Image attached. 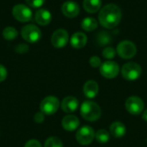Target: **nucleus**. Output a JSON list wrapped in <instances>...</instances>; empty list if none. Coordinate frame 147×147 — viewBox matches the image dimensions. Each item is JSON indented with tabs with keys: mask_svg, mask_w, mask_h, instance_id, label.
Here are the masks:
<instances>
[{
	"mask_svg": "<svg viewBox=\"0 0 147 147\" xmlns=\"http://www.w3.org/2000/svg\"><path fill=\"white\" fill-rule=\"evenodd\" d=\"M98 20L103 28H114L121 20V10L116 4L109 3L100 10Z\"/></svg>",
	"mask_w": 147,
	"mask_h": 147,
	"instance_id": "1",
	"label": "nucleus"
},
{
	"mask_svg": "<svg viewBox=\"0 0 147 147\" xmlns=\"http://www.w3.org/2000/svg\"><path fill=\"white\" fill-rule=\"evenodd\" d=\"M80 114L82 117L88 121H96L101 117L102 109L96 102L91 100H87L82 103L80 107Z\"/></svg>",
	"mask_w": 147,
	"mask_h": 147,
	"instance_id": "2",
	"label": "nucleus"
},
{
	"mask_svg": "<svg viewBox=\"0 0 147 147\" xmlns=\"http://www.w3.org/2000/svg\"><path fill=\"white\" fill-rule=\"evenodd\" d=\"M141 73H142L141 66L135 62L126 63L121 68L122 77L128 81L137 80L141 76Z\"/></svg>",
	"mask_w": 147,
	"mask_h": 147,
	"instance_id": "3",
	"label": "nucleus"
},
{
	"mask_svg": "<svg viewBox=\"0 0 147 147\" xmlns=\"http://www.w3.org/2000/svg\"><path fill=\"white\" fill-rule=\"evenodd\" d=\"M116 53L121 58L129 59L136 55L137 47L135 44L130 40H122L117 45Z\"/></svg>",
	"mask_w": 147,
	"mask_h": 147,
	"instance_id": "4",
	"label": "nucleus"
},
{
	"mask_svg": "<svg viewBox=\"0 0 147 147\" xmlns=\"http://www.w3.org/2000/svg\"><path fill=\"white\" fill-rule=\"evenodd\" d=\"M21 34L22 38L29 43L37 42L41 38L40 29L34 24H28L23 26L21 30Z\"/></svg>",
	"mask_w": 147,
	"mask_h": 147,
	"instance_id": "5",
	"label": "nucleus"
},
{
	"mask_svg": "<svg viewBox=\"0 0 147 147\" xmlns=\"http://www.w3.org/2000/svg\"><path fill=\"white\" fill-rule=\"evenodd\" d=\"M60 106L59 101L57 97L50 96H47L45 97L40 105V111L44 114V115H54L59 108Z\"/></svg>",
	"mask_w": 147,
	"mask_h": 147,
	"instance_id": "6",
	"label": "nucleus"
},
{
	"mask_svg": "<svg viewBox=\"0 0 147 147\" xmlns=\"http://www.w3.org/2000/svg\"><path fill=\"white\" fill-rule=\"evenodd\" d=\"M96 133L90 126H84L80 127L76 134L77 141L82 146H88L92 143L95 139Z\"/></svg>",
	"mask_w": 147,
	"mask_h": 147,
	"instance_id": "7",
	"label": "nucleus"
},
{
	"mask_svg": "<svg viewBox=\"0 0 147 147\" xmlns=\"http://www.w3.org/2000/svg\"><path fill=\"white\" fill-rule=\"evenodd\" d=\"M125 107H126L127 111L130 115H138L143 113L145 103L140 97L136 96H132L127 99L125 102Z\"/></svg>",
	"mask_w": 147,
	"mask_h": 147,
	"instance_id": "8",
	"label": "nucleus"
},
{
	"mask_svg": "<svg viewBox=\"0 0 147 147\" xmlns=\"http://www.w3.org/2000/svg\"><path fill=\"white\" fill-rule=\"evenodd\" d=\"M13 16L21 22H27L32 20V10L25 4H16L12 9Z\"/></svg>",
	"mask_w": 147,
	"mask_h": 147,
	"instance_id": "9",
	"label": "nucleus"
},
{
	"mask_svg": "<svg viewBox=\"0 0 147 147\" xmlns=\"http://www.w3.org/2000/svg\"><path fill=\"white\" fill-rule=\"evenodd\" d=\"M99 68L101 75L108 79H113L116 78L120 72V67L118 64L112 60L105 61L101 65Z\"/></svg>",
	"mask_w": 147,
	"mask_h": 147,
	"instance_id": "10",
	"label": "nucleus"
},
{
	"mask_svg": "<svg viewBox=\"0 0 147 147\" xmlns=\"http://www.w3.org/2000/svg\"><path fill=\"white\" fill-rule=\"evenodd\" d=\"M69 40L68 32L63 28L57 29L52 35L51 42L56 48H62L66 46Z\"/></svg>",
	"mask_w": 147,
	"mask_h": 147,
	"instance_id": "11",
	"label": "nucleus"
},
{
	"mask_svg": "<svg viewBox=\"0 0 147 147\" xmlns=\"http://www.w3.org/2000/svg\"><path fill=\"white\" fill-rule=\"evenodd\" d=\"M61 10L64 16L68 18L76 17L80 11V8L76 2L73 1H66L63 3L61 7Z\"/></svg>",
	"mask_w": 147,
	"mask_h": 147,
	"instance_id": "12",
	"label": "nucleus"
},
{
	"mask_svg": "<svg viewBox=\"0 0 147 147\" xmlns=\"http://www.w3.org/2000/svg\"><path fill=\"white\" fill-rule=\"evenodd\" d=\"M79 106L78 100L74 96H66L61 102V109L65 113L71 114L75 112Z\"/></svg>",
	"mask_w": 147,
	"mask_h": 147,
	"instance_id": "13",
	"label": "nucleus"
},
{
	"mask_svg": "<svg viewBox=\"0 0 147 147\" xmlns=\"http://www.w3.org/2000/svg\"><path fill=\"white\" fill-rule=\"evenodd\" d=\"M83 92L84 96L89 99L95 98L99 92V85L94 80H89L87 81L83 87Z\"/></svg>",
	"mask_w": 147,
	"mask_h": 147,
	"instance_id": "14",
	"label": "nucleus"
},
{
	"mask_svg": "<svg viewBox=\"0 0 147 147\" xmlns=\"http://www.w3.org/2000/svg\"><path fill=\"white\" fill-rule=\"evenodd\" d=\"M80 121L78 118L73 115H67L62 120V127L65 130L71 132L78 128Z\"/></svg>",
	"mask_w": 147,
	"mask_h": 147,
	"instance_id": "15",
	"label": "nucleus"
},
{
	"mask_svg": "<svg viewBox=\"0 0 147 147\" xmlns=\"http://www.w3.org/2000/svg\"><path fill=\"white\" fill-rule=\"evenodd\" d=\"M87 36L85 34L82 32H76L75 34H72L71 38V45L72 47L76 49H81L84 47L87 44Z\"/></svg>",
	"mask_w": 147,
	"mask_h": 147,
	"instance_id": "16",
	"label": "nucleus"
},
{
	"mask_svg": "<svg viewBox=\"0 0 147 147\" xmlns=\"http://www.w3.org/2000/svg\"><path fill=\"white\" fill-rule=\"evenodd\" d=\"M34 20L38 24L41 26H47L52 21V15L49 10L45 9H40L36 11L34 15Z\"/></svg>",
	"mask_w": 147,
	"mask_h": 147,
	"instance_id": "17",
	"label": "nucleus"
},
{
	"mask_svg": "<svg viewBox=\"0 0 147 147\" xmlns=\"http://www.w3.org/2000/svg\"><path fill=\"white\" fill-rule=\"evenodd\" d=\"M109 130H110V134L115 138H121L127 133V127H126V126L122 122H121V121L113 122L110 125Z\"/></svg>",
	"mask_w": 147,
	"mask_h": 147,
	"instance_id": "18",
	"label": "nucleus"
},
{
	"mask_svg": "<svg viewBox=\"0 0 147 147\" xmlns=\"http://www.w3.org/2000/svg\"><path fill=\"white\" fill-rule=\"evenodd\" d=\"M84 9L90 14L96 13L102 6V0H84Z\"/></svg>",
	"mask_w": 147,
	"mask_h": 147,
	"instance_id": "19",
	"label": "nucleus"
},
{
	"mask_svg": "<svg viewBox=\"0 0 147 147\" xmlns=\"http://www.w3.org/2000/svg\"><path fill=\"white\" fill-rule=\"evenodd\" d=\"M98 26V22L93 17H86L81 22V27L84 30L90 32L95 30Z\"/></svg>",
	"mask_w": 147,
	"mask_h": 147,
	"instance_id": "20",
	"label": "nucleus"
},
{
	"mask_svg": "<svg viewBox=\"0 0 147 147\" xmlns=\"http://www.w3.org/2000/svg\"><path fill=\"white\" fill-rule=\"evenodd\" d=\"M95 139L96 140L97 142L102 143V144H105V143H108L109 141L110 134L105 129H100L96 133Z\"/></svg>",
	"mask_w": 147,
	"mask_h": 147,
	"instance_id": "21",
	"label": "nucleus"
},
{
	"mask_svg": "<svg viewBox=\"0 0 147 147\" xmlns=\"http://www.w3.org/2000/svg\"><path fill=\"white\" fill-rule=\"evenodd\" d=\"M17 35H18V31L13 27H10V26L6 27L3 30V36L7 40H12L16 39Z\"/></svg>",
	"mask_w": 147,
	"mask_h": 147,
	"instance_id": "22",
	"label": "nucleus"
},
{
	"mask_svg": "<svg viewBox=\"0 0 147 147\" xmlns=\"http://www.w3.org/2000/svg\"><path fill=\"white\" fill-rule=\"evenodd\" d=\"M97 41L101 46H106L111 43V35L109 32L102 31L97 34Z\"/></svg>",
	"mask_w": 147,
	"mask_h": 147,
	"instance_id": "23",
	"label": "nucleus"
},
{
	"mask_svg": "<svg viewBox=\"0 0 147 147\" xmlns=\"http://www.w3.org/2000/svg\"><path fill=\"white\" fill-rule=\"evenodd\" d=\"M44 147H63V143L57 137H50L46 140Z\"/></svg>",
	"mask_w": 147,
	"mask_h": 147,
	"instance_id": "24",
	"label": "nucleus"
},
{
	"mask_svg": "<svg viewBox=\"0 0 147 147\" xmlns=\"http://www.w3.org/2000/svg\"><path fill=\"white\" fill-rule=\"evenodd\" d=\"M115 54H116V51L111 47H105L102 51V56L107 59H112L115 57Z\"/></svg>",
	"mask_w": 147,
	"mask_h": 147,
	"instance_id": "25",
	"label": "nucleus"
},
{
	"mask_svg": "<svg viewBox=\"0 0 147 147\" xmlns=\"http://www.w3.org/2000/svg\"><path fill=\"white\" fill-rule=\"evenodd\" d=\"M90 65L94 67V68H97V67H100L101 65H102V61L100 59L99 57L97 56H92L90 59Z\"/></svg>",
	"mask_w": 147,
	"mask_h": 147,
	"instance_id": "26",
	"label": "nucleus"
},
{
	"mask_svg": "<svg viewBox=\"0 0 147 147\" xmlns=\"http://www.w3.org/2000/svg\"><path fill=\"white\" fill-rule=\"evenodd\" d=\"M27 3L33 8H40L45 3V0H25Z\"/></svg>",
	"mask_w": 147,
	"mask_h": 147,
	"instance_id": "27",
	"label": "nucleus"
},
{
	"mask_svg": "<svg viewBox=\"0 0 147 147\" xmlns=\"http://www.w3.org/2000/svg\"><path fill=\"white\" fill-rule=\"evenodd\" d=\"M15 51L17 53H25L28 51V46L26 44H19L15 47Z\"/></svg>",
	"mask_w": 147,
	"mask_h": 147,
	"instance_id": "28",
	"label": "nucleus"
},
{
	"mask_svg": "<svg viewBox=\"0 0 147 147\" xmlns=\"http://www.w3.org/2000/svg\"><path fill=\"white\" fill-rule=\"evenodd\" d=\"M7 75H8V72H7L6 68L3 65H0V82L4 81L7 78Z\"/></svg>",
	"mask_w": 147,
	"mask_h": 147,
	"instance_id": "29",
	"label": "nucleus"
},
{
	"mask_svg": "<svg viewBox=\"0 0 147 147\" xmlns=\"http://www.w3.org/2000/svg\"><path fill=\"white\" fill-rule=\"evenodd\" d=\"M24 147H42V146H41V144H40L38 140H28V141L26 143V145H25V146Z\"/></svg>",
	"mask_w": 147,
	"mask_h": 147,
	"instance_id": "30",
	"label": "nucleus"
},
{
	"mask_svg": "<svg viewBox=\"0 0 147 147\" xmlns=\"http://www.w3.org/2000/svg\"><path fill=\"white\" fill-rule=\"evenodd\" d=\"M34 121H35V122H37V123H41V122L45 120V115H44V114L40 111V112H38V113H36V114L34 115Z\"/></svg>",
	"mask_w": 147,
	"mask_h": 147,
	"instance_id": "31",
	"label": "nucleus"
},
{
	"mask_svg": "<svg viewBox=\"0 0 147 147\" xmlns=\"http://www.w3.org/2000/svg\"><path fill=\"white\" fill-rule=\"evenodd\" d=\"M142 119H143L145 121H146L147 122V109L143 112V114H142Z\"/></svg>",
	"mask_w": 147,
	"mask_h": 147,
	"instance_id": "32",
	"label": "nucleus"
}]
</instances>
